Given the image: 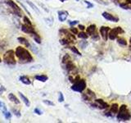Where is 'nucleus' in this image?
<instances>
[{
	"label": "nucleus",
	"instance_id": "f257e3e1",
	"mask_svg": "<svg viewBox=\"0 0 131 123\" xmlns=\"http://www.w3.org/2000/svg\"><path fill=\"white\" fill-rule=\"evenodd\" d=\"M15 54L19 59V62L21 64L30 63L34 60L30 52L21 46H18L16 48L15 50Z\"/></svg>",
	"mask_w": 131,
	"mask_h": 123
},
{
	"label": "nucleus",
	"instance_id": "f03ea898",
	"mask_svg": "<svg viewBox=\"0 0 131 123\" xmlns=\"http://www.w3.org/2000/svg\"><path fill=\"white\" fill-rule=\"evenodd\" d=\"M15 51L10 49L7 50L5 53L3 54V62H5L6 64L10 66H14L16 65V62L15 59Z\"/></svg>",
	"mask_w": 131,
	"mask_h": 123
},
{
	"label": "nucleus",
	"instance_id": "7ed1b4c3",
	"mask_svg": "<svg viewBox=\"0 0 131 123\" xmlns=\"http://www.w3.org/2000/svg\"><path fill=\"white\" fill-rule=\"evenodd\" d=\"M119 113L117 115L118 121H128L130 119V114L127 110V106L125 104H122L119 108Z\"/></svg>",
	"mask_w": 131,
	"mask_h": 123
},
{
	"label": "nucleus",
	"instance_id": "20e7f679",
	"mask_svg": "<svg viewBox=\"0 0 131 123\" xmlns=\"http://www.w3.org/2000/svg\"><path fill=\"white\" fill-rule=\"evenodd\" d=\"M86 89V82L84 79H80L77 81L75 82V84L71 86V89L74 91H76V92H83L84 89Z\"/></svg>",
	"mask_w": 131,
	"mask_h": 123
},
{
	"label": "nucleus",
	"instance_id": "39448f33",
	"mask_svg": "<svg viewBox=\"0 0 131 123\" xmlns=\"http://www.w3.org/2000/svg\"><path fill=\"white\" fill-rule=\"evenodd\" d=\"M124 32L123 29L121 27L118 26L116 27V28L112 29V30H110L109 31V35H108V38H109L111 40H114V39H117L118 35L119 34H123Z\"/></svg>",
	"mask_w": 131,
	"mask_h": 123
},
{
	"label": "nucleus",
	"instance_id": "423d86ee",
	"mask_svg": "<svg viewBox=\"0 0 131 123\" xmlns=\"http://www.w3.org/2000/svg\"><path fill=\"white\" fill-rule=\"evenodd\" d=\"M7 4L12 8V11H13V13L15 14V15H16L17 16H20V17L21 16V8L15 2L12 1V0H7Z\"/></svg>",
	"mask_w": 131,
	"mask_h": 123
},
{
	"label": "nucleus",
	"instance_id": "0eeeda50",
	"mask_svg": "<svg viewBox=\"0 0 131 123\" xmlns=\"http://www.w3.org/2000/svg\"><path fill=\"white\" fill-rule=\"evenodd\" d=\"M110 30H111V29H110V27H108V26L100 27V30H99V31H100V35L104 41H107V39H109L108 38V35H109Z\"/></svg>",
	"mask_w": 131,
	"mask_h": 123
},
{
	"label": "nucleus",
	"instance_id": "6e6552de",
	"mask_svg": "<svg viewBox=\"0 0 131 123\" xmlns=\"http://www.w3.org/2000/svg\"><path fill=\"white\" fill-rule=\"evenodd\" d=\"M21 30L24 33H26V34L29 35H33L35 33L34 28L33 27V26H29V25L26 24H23L21 26Z\"/></svg>",
	"mask_w": 131,
	"mask_h": 123
},
{
	"label": "nucleus",
	"instance_id": "1a4fd4ad",
	"mask_svg": "<svg viewBox=\"0 0 131 123\" xmlns=\"http://www.w3.org/2000/svg\"><path fill=\"white\" fill-rule=\"evenodd\" d=\"M103 16L105 18L106 20L110 21V22H119V18L116 17V16H113L112 14L109 13V12H103Z\"/></svg>",
	"mask_w": 131,
	"mask_h": 123
},
{
	"label": "nucleus",
	"instance_id": "9d476101",
	"mask_svg": "<svg viewBox=\"0 0 131 123\" xmlns=\"http://www.w3.org/2000/svg\"><path fill=\"white\" fill-rule=\"evenodd\" d=\"M69 16L68 12L62 10V11H58V19L61 22H64L67 19V16Z\"/></svg>",
	"mask_w": 131,
	"mask_h": 123
},
{
	"label": "nucleus",
	"instance_id": "9b49d317",
	"mask_svg": "<svg viewBox=\"0 0 131 123\" xmlns=\"http://www.w3.org/2000/svg\"><path fill=\"white\" fill-rule=\"evenodd\" d=\"M95 101H96V103H97V107L100 108V109H105V108H107L109 107V105H108L106 102H104V100H103L101 99H96Z\"/></svg>",
	"mask_w": 131,
	"mask_h": 123
},
{
	"label": "nucleus",
	"instance_id": "f8f14e48",
	"mask_svg": "<svg viewBox=\"0 0 131 123\" xmlns=\"http://www.w3.org/2000/svg\"><path fill=\"white\" fill-rule=\"evenodd\" d=\"M95 31H96V25L94 24L90 25L86 28V33L89 35H93L95 33Z\"/></svg>",
	"mask_w": 131,
	"mask_h": 123
},
{
	"label": "nucleus",
	"instance_id": "ddd939ff",
	"mask_svg": "<svg viewBox=\"0 0 131 123\" xmlns=\"http://www.w3.org/2000/svg\"><path fill=\"white\" fill-rule=\"evenodd\" d=\"M8 99L10 100L11 102H12V103H14L15 104H20V100L17 99V97L16 96L15 94H13L12 93H10L8 94Z\"/></svg>",
	"mask_w": 131,
	"mask_h": 123
},
{
	"label": "nucleus",
	"instance_id": "4468645a",
	"mask_svg": "<svg viewBox=\"0 0 131 123\" xmlns=\"http://www.w3.org/2000/svg\"><path fill=\"white\" fill-rule=\"evenodd\" d=\"M17 40H18V42L21 43V44L25 45L26 48H30V43H29V41L27 40L26 38H24V37H18Z\"/></svg>",
	"mask_w": 131,
	"mask_h": 123
},
{
	"label": "nucleus",
	"instance_id": "2eb2a0df",
	"mask_svg": "<svg viewBox=\"0 0 131 123\" xmlns=\"http://www.w3.org/2000/svg\"><path fill=\"white\" fill-rule=\"evenodd\" d=\"M25 1H26V3L28 4V5L30 6V7L32 8V9L34 10V11L36 12L37 14H40V11H39V9L38 7H37L36 5H34V4L31 1H30V0H25Z\"/></svg>",
	"mask_w": 131,
	"mask_h": 123
},
{
	"label": "nucleus",
	"instance_id": "dca6fc26",
	"mask_svg": "<svg viewBox=\"0 0 131 123\" xmlns=\"http://www.w3.org/2000/svg\"><path fill=\"white\" fill-rule=\"evenodd\" d=\"M20 81L21 83H23L24 85H29L31 84V81L30 80V78H29L28 76H21L20 78H19Z\"/></svg>",
	"mask_w": 131,
	"mask_h": 123
},
{
	"label": "nucleus",
	"instance_id": "f3484780",
	"mask_svg": "<svg viewBox=\"0 0 131 123\" xmlns=\"http://www.w3.org/2000/svg\"><path fill=\"white\" fill-rule=\"evenodd\" d=\"M19 95H20L21 99L23 101V103L26 104V107H28V108L30 107V100L28 99V98H26L21 92H19Z\"/></svg>",
	"mask_w": 131,
	"mask_h": 123
},
{
	"label": "nucleus",
	"instance_id": "a211bd4d",
	"mask_svg": "<svg viewBox=\"0 0 131 123\" xmlns=\"http://www.w3.org/2000/svg\"><path fill=\"white\" fill-rule=\"evenodd\" d=\"M34 78L36 79L37 80L41 81V82H46V81L48 80V77L45 75H36L34 76Z\"/></svg>",
	"mask_w": 131,
	"mask_h": 123
},
{
	"label": "nucleus",
	"instance_id": "6ab92c4d",
	"mask_svg": "<svg viewBox=\"0 0 131 123\" xmlns=\"http://www.w3.org/2000/svg\"><path fill=\"white\" fill-rule=\"evenodd\" d=\"M111 112L112 113H118L119 112V105L117 103H112L111 106Z\"/></svg>",
	"mask_w": 131,
	"mask_h": 123
},
{
	"label": "nucleus",
	"instance_id": "aec40b11",
	"mask_svg": "<svg viewBox=\"0 0 131 123\" xmlns=\"http://www.w3.org/2000/svg\"><path fill=\"white\" fill-rule=\"evenodd\" d=\"M66 70H67L68 72H70V71L74 70L75 68H76V66L74 65V63L71 61H69L66 64Z\"/></svg>",
	"mask_w": 131,
	"mask_h": 123
},
{
	"label": "nucleus",
	"instance_id": "412c9836",
	"mask_svg": "<svg viewBox=\"0 0 131 123\" xmlns=\"http://www.w3.org/2000/svg\"><path fill=\"white\" fill-rule=\"evenodd\" d=\"M117 43H119V44L122 45V46H126V45H127V41H126V39H124V38H121V37L117 39Z\"/></svg>",
	"mask_w": 131,
	"mask_h": 123
},
{
	"label": "nucleus",
	"instance_id": "4be33fe9",
	"mask_svg": "<svg viewBox=\"0 0 131 123\" xmlns=\"http://www.w3.org/2000/svg\"><path fill=\"white\" fill-rule=\"evenodd\" d=\"M31 35H32V37H33V39H34V40L37 43H41V39H40V37H39V35L37 34L36 32H35L34 34Z\"/></svg>",
	"mask_w": 131,
	"mask_h": 123
},
{
	"label": "nucleus",
	"instance_id": "5701e85b",
	"mask_svg": "<svg viewBox=\"0 0 131 123\" xmlns=\"http://www.w3.org/2000/svg\"><path fill=\"white\" fill-rule=\"evenodd\" d=\"M78 37L80 39H88V37H89V35L87 34V33H85V32H80V33H78Z\"/></svg>",
	"mask_w": 131,
	"mask_h": 123
},
{
	"label": "nucleus",
	"instance_id": "b1692460",
	"mask_svg": "<svg viewBox=\"0 0 131 123\" xmlns=\"http://www.w3.org/2000/svg\"><path fill=\"white\" fill-rule=\"evenodd\" d=\"M70 42H72L71 40H70L68 38H65V39H60V43L62 45H66V44H69Z\"/></svg>",
	"mask_w": 131,
	"mask_h": 123
},
{
	"label": "nucleus",
	"instance_id": "393cba45",
	"mask_svg": "<svg viewBox=\"0 0 131 123\" xmlns=\"http://www.w3.org/2000/svg\"><path fill=\"white\" fill-rule=\"evenodd\" d=\"M12 112H13L14 115L16 116H17V117H21V114L20 110L16 109V108H12Z\"/></svg>",
	"mask_w": 131,
	"mask_h": 123
},
{
	"label": "nucleus",
	"instance_id": "a878e982",
	"mask_svg": "<svg viewBox=\"0 0 131 123\" xmlns=\"http://www.w3.org/2000/svg\"><path fill=\"white\" fill-rule=\"evenodd\" d=\"M3 116H4V117H5L6 120H11V118H12L11 112H8V111H6V112H3Z\"/></svg>",
	"mask_w": 131,
	"mask_h": 123
},
{
	"label": "nucleus",
	"instance_id": "bb28decb",
	"mask_svg": "<svg viewBox=\"0 0 131 123\" xmlns=\"http://www.w3.org/2000/svg\"><path fill=\"white\" fill-rule=\"evenodd\" d=\"M0 109H1V111L4 112L6 111H7V106H6V104L3 103V102H2L1 100H0Z\"/></svg>",
	"mask_w": 131,
	"mask_h": 123
},
{
	"label": "nucleus",
	"instance_id": "cd10ccee",
	"mask_svg": "<svg viewBox=\"0 0 131 123\" xmlns=\"http://www.w3.org/2000/svg\"><path fill=\"white\" fill-rule=\"evenodd\" d=\"M70 61V56L68 55V54H66L65 56H64L63 58H62V63H64V64H66L68 62Z\"/></svg>",
	"mask_w": 131,
	"mask_h": 123
},
{
	"label": "nucleus",
	"instance_id": "c85d7f7f",
	"mask_svg": "<svg viewBox=\"0 0 131 123\" xmlns=\"http://www.w3.org/2000/svg\"><path fill=\"white\" fill-rule=\"evenodd\" d=\"M70 49L71 50V51L73 52L74 53L77 54L78 56H81V53H80V52L79 51V50L77 49V48H76V47H75V46H71V47L70 48Z\"/></svg>",
	"mask_w": 131,
	"mask_h": 123
},
{
	"label": "nucleus",
	"instance_id": "c756f323",
	"mask_svg": "<svg viewBox=\"0 0 131 123\" xmlns=\"http://www.w3.org/2000/svg\"><path fill=\"white\" fill-rule=\"evenodd\" d=\"M23 22H25V24L29 25V26H32V22H31V21L28 18V16H24V17H23Z\"/></svg>",
	"mask_w": 131,
	"mask_h": 123
},
{
	"label": "nucleus",
	"instance_id": "7c9ffc66",
	"mask_svg": "<svg viewBox=\"0 0 131 123\" xmlns=\"http://www.w3.org/2000/svg\"><path fill=\"white\" fill-rule=\"evenodd\" d=\"M43 103H45L46 105L48 106H54L55 104H54V103H53L52 101H50V100H48V99H44V100H43Z\"/></svg>",
	"mask_w": 131,
	"mask_h": 123
},
{
	"label": "nucleus",
	"instance_id": "2f4dec72",
	"mask_svg": "<svg viewBox=\"0 0 131 123\" xmlns=\"http://www.w3.org/2000/svg\"><path fill=\"white\" fill-rule=\"evenodd\" d=\"M120 7H122L123 9H125V10H128V9H130V6H129V4L127 3H120Z\"/></svg>",
	"mask_w": 131,
	"mask_h": 123
},
{
	"label": "nucleus",
	"instance_id": "473e14b6",
	"mask_svg": "<svg viewBox=\"0 0 131 123\" xmlns=\"http://www.w3.org/2000/svg\"><path fill=\"white\" fill-rule=\"evenodd\" d=\"M45 21H46V23L49 26H51L52 25H53V19L52 17H50V18H46L45 19Z\"/></svg>",
	"mask_w": 131,
	"mask_h": 123
},
{
	"label": "nucleus",
	"instance_id": "72a5a7b5",
	"mask_svg": "<svg viewBox=\"0 0 131 123\" xmlns=\"http://www.w3.org/2000/svg\"><path fill=\"white\" fill-rule=\"evenodd\" d=\"M64 100H65V99H64L63 94H62V92H60L59 93V97H58V102H60V103H63Z\"/></svg>",
	"mask_w": 131,
	"mask_h": 123
},
{
	"label": "nucleus",
	"instance_id": "f704fd0d",
	"mask_svg": "<svg viewBox=\"0 0 131 123\" xmlns=\"http://www.w3.org/2000/svg\"><path fill=\"white\" fill-rule=\"evenodd\" d=\"M94 1H95V2H97V3L102 4V5H104V6L108 5V3H107V2H105L104 0H94Z\"/></svg>",
	"mask_w": 131,
	"mask_h": 123
},
{
	"label": "nucleus",
	"instance_id": "c9c22d12",
	"mask_svg": "<svg viewBox=\"0 0 131 123\" xmlns=\"http://www.w3.org/2000/svg\"><path fill=\"white\" fill-rule=\"evenodd\" d=\"M6 90H7V89H6L2 84H0V94H3Z\"/></svg>",
	"mask_w": 131,
	"mask_h": 123
},
{
	"label": "nucleus",
	"instance_id": "e433bc0d",
	"mask_svg": "<svg viewBox=\"0 0 131 123\" xmlns=\"http://www.w3.org/2000/svg\"><path fill=\"white\" fill-rule=\"evenodd\" d=\"M34 113L37 114V115H42V114H43V112L41 111V110L39 109V108H34Z\"/></svg>",
	"mask_w": 131,
	"mask_h": 123
},
{
	"label": "nucleus",
	"instance_id": "4c0bfd02",
	"mask_svg": "<svg viewBox=\"0 0 131 123\" xmlns=\"http://www.w3.org/2000/svg\"><path fill=\"white\" fill-rule=\"evenodd\" d=\"M68 23H69V25L70 26H75V25L79 23V21H69V22H68Z\"/></svg>",
	"mask_w": 131,
	"mask_h": 123
},
{
	"label": "nucleus",
	"instance_id": "58836bf2",
	"mask_svg": "<svg viewBox=\"0 0 131 123\" xmlns=\"http://www.w3.org/2000/svg\"><path fill=\"white\" fill-rule=\"evenodd\" d=\"M39 6H41V7H43V9L44 10V11L46 12H49V10L48 9V8H47V7H46V6H45L43 3H39Z\"/></svg>",
	"mask_w": 131,
	"mask_h": 123
},
{
	"label": "nucleus",
	"instance_id": "ea45409f",
	"mask_svg": "<svg viewBox=\"0 0 131 123\" xmlns=\"http://www.w3.org/2000/svg\"><path fill=\"white\" fill-rule=\"evenodd\" d=\"M70 31H71V32L75 35L78 34V30L76 28H75V27H71V28H70Z\"/></svg>",
	"mask_w": 131,
	"mask_h": 123
},
{
	"label": "nucleus",
	"instance_id": "a19ab883",
	"mask_svg": "<svg viewBox=\"0 0 131 123\" xmlns=\"http://www.w3.org/2000/svg\"><path fill=\"white\" fill-rule=\"evenodd\" d=\"M84 3H86L87 5H88V7H87V8H90V7H93V4L89 3V1H86V0H84Z\"/></svg>",
	"mask_w": 131,
	"mask_h": 123
},
{
	"label": "nucleus",
	"instance_id": "79ce46f5",
	"mask_svg": "<svg viewBox=\"0 0 131 123\" xmlns=\"http://www.w3.org/2000/svg\"><path fill=\"white\" fill-rule=\"evenodd\" d=\"M41 67V65H35V66H31L30 70H35V69H39Z\"/></svg>",
	"mask_w": 131,
	"mask_h": 123
},
{
	"label": "nucleus",
	"instance_id": "37998d69",
	"mask_svg": "<svg viewBox=\"0 0 131 123\" xmlns=\"http://www.w3.org/2000/svg\"><path fill=\"white\" fill-rule=\"evenodd\" d=\"M30 47H32V48H31V49H32V50L35 53H38V49H37V47L34 46V45H31V44H30Z\"/></svg>",
	"mask_w": 131,
	"mask_h": 123
},
{
	"label": "nucleus",
	"instance_id": "c03bdc74",
	"mask_svg": "<svg viewBox=\"0 0 131 123\" xmlns=\"http://www.w3.org/2000/svg\"><path fill=\"white\" fill-rule=\"evenodd\" d=\"M21 7H23V8H24V9H25V11H26V12H27V14H28V15H29V16H31V15H30V12H29V11H28V10H27V9H26V7H25V6L23 5V4H22V3H21Z\"/></svg>",
	"mask_w": 131,
	"mask_h": 123
},
{
	"label": "nucleus",
	"instance_id": "a18cd8bd",
	"mask_svg": "<svg viewBox=\"0 0 131 123\" xmlns=\"http://www.w3.org/2000/svg\"><path fill=\"white\" fill-rule=\"evenodd\" d=\"M79 29L81 30H84L85 29V27H84V26H83V25H79Z\"/></svg>",
	"mask_w": 131,
	"mask_h": 123
},
{
	"label": "nucleus",
	"instance_id": "49530a36",
	"mask_svg": "<svg viewBox=\"0 0 131 123\" xmlns=\"http://www.w3.org/2000/svg\"><path fill=\"white\" fill-rule=\"evenodd\" d=\"M69 80H70V81L71 83H74V82H75V79H74L72 76H69Z\"/></svg>",
	"mask_w": 131,
	"mask_h": 123
},
{
	"label": "nucleus",
	"instance_id": "de8ad7c7",
	"mask_svg": "<svg viewBox=\"0 0 131 123\" xmlns=\"http://www.w3.org/2000/svg\"><path fill=\"white\" fill-rule=\"evenodd\" d=\"M125 3L129 4V5H131V0H125Z\"/></svg>",
	"mask_w": 131,
	"mask_h": 123
},
{
	"label": "nucleus",
	"instance_id": "09e8293b",
	"mask_svg": "<svg viewBox=\"0 0 131 123\" xmlns=\"http://www.w3.org/2000/svg\"><path fill=\"white\" fill-rule=\"evenodd\" d=\"M60 1H61V2H62V3H64V2H65V1H66V0H60Z\"/></svg>",
	"mask_w": 131,
	"mask_h": 123
},
{
	"label": "nucleus",
	"instance_id": "8fccbe9b",
	"mask_svg": "<svg viewBox=\"0 0 131 123\" xmlns=\"http://www.w3.org/2000/svg\"><path fill=\"white\" fill-rule=\"evenodd\" d=\"M0 62H2V59H1V58H0Z\"/></svg>",
	"mask_w": 131,
	"mask_h": 123
},
{
	"label": "nucleus",
	"instance_id": "3c124183",
	"mask_svg": "<svg viewBox=\"0 0 131 123\" xmlns=\"http://www.w3.org/2000/svg\"><path fill=\"white\" fill-rule=\"evenodd\" d=\"M130 43H131V38H130Z\"/></svg>",
	"mask_w": 131,
	"mask_h": 123
},
{
	"label": "nucleus",
	"instance_id": "603ef678",
	"mask_svg": "<svg viewBox=\"0 0 131 123\" xmlns=\"http://www.w3.org/2000/svg\"><path fill=\"white\" fill-rule=\"evenodd\" d=\"M116 1H121V0H116Z\"/></svg>",
	"mask_w": 131,
	"mask_h": 123
}]
</instances>
